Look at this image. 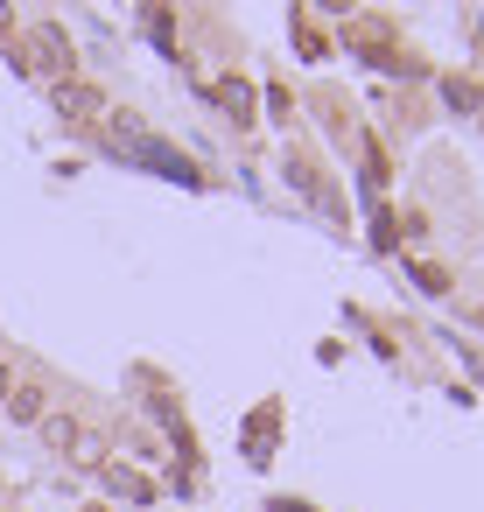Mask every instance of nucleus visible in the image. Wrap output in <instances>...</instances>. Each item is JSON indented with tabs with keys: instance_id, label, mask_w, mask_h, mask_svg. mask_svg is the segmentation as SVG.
Here are the masks:
<instances>
[{
	"instance_id": "1",
	"label": "nucleus",
	"mask_w": 484,
	"mask_h": 512,
	"mask_svg": "<svg viewBox=\"0 0 484 512\" xmlns=\"http://www.w3.org/2000/svg\"><path fill=\"white\" fill-rule=\"evenodd\" d=\"M29 43H36V50H29V64H36V71H50V78L64 85V78H71V64H78V57H71V36H64V29H36Z\"/></svg>"
},
{
	"instance_id": "2",
	"label": "nucleus",
	"mask_w": 484,
	"mask_h": 512,
	"mask_svg": "<svg viewBox=\"0 0 484 512\" xmlns=\"http://www.w3.org/2000/svg\"><path fill=\"white\" fill-rule=\"evenodd\" d=\"M99 99H106V92H99V85H85V78H64V85H57V113H64V120H92V113H99Z\"/></svg>"
},
{
	"instance_id": "3",
	"label": "nucleus",
	"mask_w": 484,
	"mask_h": 512,
	"mask_svg": "<svg viewBox=\"0 0 484 512\" xmlns=\"http://www.w3.org/2000/svg\"><path fill=\"white\" fill-rule=\"evenodd\" d=\"M106 484H113V491H127L134 505H148V498H155V484H148L141 470H127V463H113V456H106Z\"/></svg>"
},
{
	"instance_id": "4",
	"label": "nucleus",
	"mask_w": 484,
	"mask_h": 512,
	"mask_svg": "<svg viewBox=\"0 0 484 512\" xmlns=\"http://www.w3.org/2000/svg\"><path fill=\"white\" fill-rule=\"evenodd\" d=\"M218 106H225V113H232L239 127L253 120V106H246V85H239V78H225V85H218Z\"/></svg>"
},
{
	"instance_id": "5",
	"label": "nucleus",
	"mask_w": 484,
	"mask_h": 512,
	"mask_svg": "<svg viewBox=\"0 0 484 512\" xmlns=\"http://www.w3.org/2000/svg\"><path fill=\"white\" fill-rule=\"evenodd\" d=\"M8 407H15V421H36V414H43V386H15Z\"/></svg>"
},
{
	"instance_id": "6",
	"label": "nucleus",
	"mask_w": 484,
	"mask_h": 512,
	"mask_svg": "<svg viewBox=\"0 0 484 512\" xmlns=\"http://www.w3.org/2000/svg\"><path fill=\"white\" fill-rule=\"evenodd\" d=\"M85 512H106V505H85Z\"/></svg>"
},
{
	"instance_id": "7",
	"label": "nucleus",
	"mask_w": 484,
	"mask_h": 512,
	"mask_svg": "<svg viewBox=\"0 0 484 512\" xmlns=\"http://www.w3.org/2000/svg\"><path fill=\"white\" fill-rule=\"evenodd\" d=\"M477 323H484V316H477Z\"/></svg>"
}]
</instances>
